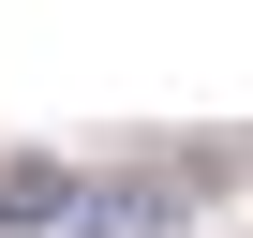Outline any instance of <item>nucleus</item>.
Segmentation results:
<instances>
[{
    "mask_svg": "<svg viewBox=\"0 0 253 238\" xmlns=\"http://www.w3.org/2000/svg\"><path fill=\"white\" fill-rule=\"evenodd\" d=\"M60 223L75 238H179V179H89Z\"/></svg>",
    "mask_w": 253,
    "mask_h": 238,
    "instance_id": "1",
    "label": "nucleus"
},
{
    "mask_svg": "<svg viewBox=\"0 0 253 238\" xmlns=\"http://www.w3.org/2000/svg\"><path fill=\"white\" fill-rule=\"evenodd\" d=\"M60 208H75V179H60L45 149H15V164H0V223H15V238H45Z\"/></svg>",
    "mask_w": 253,
    "mask_h": 238,
    "instance_id": "2",
    "label": "nucleus"
}]
</instances>
